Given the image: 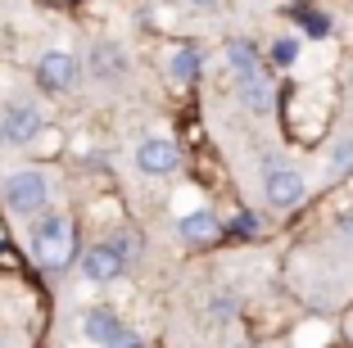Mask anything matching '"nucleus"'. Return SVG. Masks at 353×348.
Returning a JSON list of instances; mask_svg holds the SVG:
<instances>
[{
    "label": "nucleus",
    "mask_w": 353,
    "mask_h": 348,
    "mask_svg": "<svg viewBox=\"0 0 353 348\" xmlns=\"http://www.w3.org/2000/svg\"><path fill=\"white\" fill-rule=\"evenodd\" d=\"M28 245H32V258L46 267V272H63L73 267L77 258V222L68 213H37L32 217V231H28Z\"/></svg>",
    "instance_id": "1"
},
{
    "label": "nucleus",
    "mask_w": 353,
    "mask_h": 348,
    "mask_svg": "<svg viewBox=\"0 0 353 348\" xmlns=\"http://www.w3.org/2000/svg\"><path fill=\"white\" fill-rule=\"evenodd\" d=\"M127 254H132V236H114V240H100V245L82 249L77 267H82L86 285H114L127 272Z\"/></svg>",
    "instance_id": "2"
},
{
    "label": "nucleus",
    "mask_w": 353,
    "mask_h": 348,
    "mask_svg": "<svg viewBox=\"0 0 353 348\" xmlns=\"http://www.w3.org/2000/svg\"><path fill=\"white\" fill-rule=\"evenodd\" d=\"M5 204L19 217H37L50 208V176L41 167H19L5 176Z\"/></svg>",
    "instance_id": "3"
},
{
    "label": "nucleus",
    "mask_w": 353,
    "mask_h": 348,
    "mask_svg": "<svg viewBox=\"0 0 353 348\" xmlns=\"http://www.w3.org/2000/svg\"><path fill=\"white\" fill-rule=\"evenodd\" d=\"M263 195H268L272 208L290 213V208L303 204V195H308V181H303L294 167H285V163H268V167H263Z\"/></svg>",
    "instance_id": "4"
},
{
    "label": "nucleus",
    "mask_w": 353,
    "mask_h": 348,
    "mask_svg": "<svg viewBox=\"0 0 353 348\" xmlns=\"http://www.w3.org/2000/svg\"><path fill=\"white\" fill-rule=\"evenodd\" d=\"M41 127H46L41 109L28 100H14L0 109V145H32L41 136Z\"/></svg>",
    "instance_id": "5"
},
{
    "label": "nucleus",
    "mask_w": 353,
    "mask_h": 348,
    "mask_svg": "<svg viewBox=\"0 0 353 348\" xmlns=\"http://www.w3.org/2000/svg\"><path fill=\"white\" fill-rule=\"evenodd\" d=\"M82 335L91 339L95 348H136L141 339L132 335V330L123 326V321L109 312V307H95V312H86L82 317Z\"/></svg>",
    "instance_id": "6"
},
{
    "label": "nucleus",
    "mask_w": 353,
    "mask_h": 348,
    "mask_svg": "<svg viewBox=\"0 0 353 348\" xmlns=\"http://www.w3.org/2000/svg\"><path fill=\"white\" fill-rule=\"evenodd\" d=\"M136 167L145 176H168L181 167V145L172 136H145V141L136 145Z\"/></svg>",
    "instance_id": "7"
},
{
    "label": "nucleus",
    "mask_w": 353,
    "mask_h": 348,
    "mask_svg": "<svg viewBox=\"0 0 353 348\" xmlns=\"http://www.w3.org/2000/svg\"><path fill=\"white\" fill-rule=\"evenodd\" d=\"M37 82H41L46 91H73V86L82 82V63L68 50H46L41 63H37Z\"/></svg>",
    "instance_id": "8"
},
{
    "label": "nucleus",
    "mask_w": 353,
    "mask_h": 348,
    "mask_svg": "<svg viewBox=\"0 0 353 348\" xmlns=\"http://www.w3.org/2000/svg\"><path fill=\"white\" fill-rule=\"evenodd\" d=\"M127 50L118 41H95L91 50H86V72H91L95 82H123L127 77Z\"/></svg>",
    "instance_id": "9"
},
{
    "label": "nucleus",
    "mask_w": 353,
    "mask_h": 348,
    "mask_svg": "<svg viewBox=\"0 0 353 348\" xmlns=\"http://www.w3.org/2000/svg\"><path fill=\"white\" fill-rule=\"evenodd\" d=\"M176 236L186 240V245H213L222 236V222L213 208H190V213L176 217Z\"/></svg>",
    "instance_id": "10"
},
{
    "label": "nucleus",
    "mask_w": 353,
    "mask_h": 348,
    "mask_svg": "<svg viewBox=\"0 0 353 348\" xmlns=\"http://www.w3.org/2000/svg\"><path fill=\"white\" fill-rule=\"evenodd\" d=\"M240 100H245V109L250 113H259V118H268L272 109H276V91H272V82L268 77H250V82H240Z\"/></svg>",
    "instance_id": "11"
},
{
    "label": "nucleus",
    "mask_w": 353,
    "mask_h": 348,
    "mask_svg": "<svg viewBox=\"0 0 353 348\" xmlns=\"http://www.w3.org/2000/svg\"><path fill=\"white\" fill-rule=\"evenodd\" d=\"M199 50L195 45H172V50H168V59H163V68H168V77H172V82H195L199 77Z\"/></svg>",
    "instance_id": "12"
},
{
    "label": "nucleus",
    "mask_w": 353,
    "mask_h": 348,
    "mask_svg": "<svg viewBox=\"0 0 353 348\" xmlns=\"http://www.w3.org/2000/svg\"><path fill=\"white\" fill-rule=\"evenodd\" d=\"M227 63L231 72H236V82H250V77H259V50H254L250 41H227Z\"/></svg>",
    "instance_id": "13"
},
{
    "label": "nucleus",
    "mask_w": 353,
    "mask_h": 348,
    "mask_svg": "<svg viewBox=\"0 0 353 348\" xmlns=\"http://www.w3.org/2000/svg\"><path fill=\"white\" fill-rule=\"evenodd\" d=\"M272 59H276L281 68H290V63L299 59V41H294V37H281V41L272 45Z\"/></svg>",
    "instance_id": "14"
},
{
    "label": "nucleus",
    "mask_w": 353,
    "mask_h": 348,
    "mask_svg": "<svg viewBox=\"0 0 353 348\" xmlns=\"http://www.w3.org/2000/svg\"><path fill=\"white\" fill-rule=\"evenodd\" d=\"M303 23H308V37H326V32H331V19H326V14H303Z\"/></svg>",
    "instance_id": "15"
},
{
    "label": "nucleus",
    "mask_w": 353,
    "mask_h": 348,
    "mask_svg": "<svg viewBox=\"0 0 353 348\" xmlns=\"http://www.w3.org/2000/svg\"><path fill=\"white\" fill-rule=\"evenodd\" d=\"M353 163V141H344L340 145V150H335V158H331V167H335V172H344V167H349Z\"/></svg>",
    "instance_id": "16"
},
{
    "label": "nucleus",
    "mask_w": 353,
    "mask_h": 348,
    "mask_svg": "<svg viewBox=\"0 0 353 348\" xmlns=\"http://www.w3.org/2000/svg\"><path fill=\"white\" fill-rule=\"evenodd\" d=\"M236 231H240V236H254V231H259V217H254V213L236 217Z\"/></svg>",
    "instance_id": "17"
},
{
    "label": "nucleus",
    "mask_w": 353,
    "mask_h": 348,
    "mask_svg": "<svg viewBox=\"0 0 353 348\" xmlns=\"http://www.w3.org/2000/svg\"><path fill=\"white\" fill-rule=\"evenodd\" d=\"M340 231H344V236H353V208H349V213H340Z\"/></svg>",
    "instance_id": "18"
},
{
    "label": "nucleus",
    "mask_w": 353,
    "mask_h": 348,
    "mask_svg": "<svg viewBox=\"0 0 353 348\" xmlns=\"http://www.w3.org/2000/svg\"><path fill=\"white\" fill-rule=\"evenodd\" d=\"M190 5H195V10H218L222 0H190Z\"/></svg>",
    "instance_id": "19"
},
{
    "label": "nucleus",
    "mask_w": 353,
    "mask_h": 348,
    "mask_svg": "<svg viewBox=\"0 0 353 348\" xmlns=\"http://www.w3.org/2000/svg\"><path fill=\"white\" fill-rule=\"evenodd\" d=\"M245 348H259V344H245Z\"/></svg>",
    "instance_id": "20"
}]
</instances>
